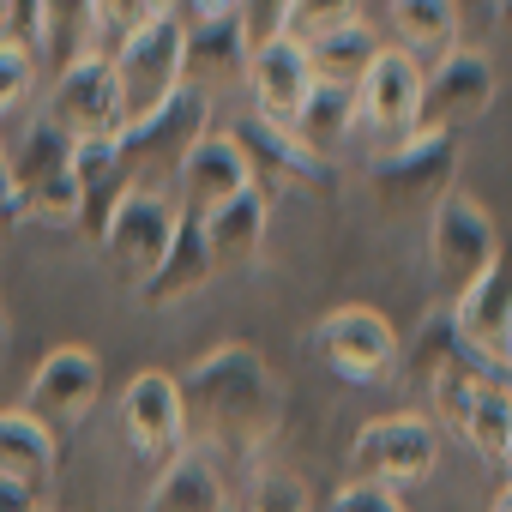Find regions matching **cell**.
Masks as SVG:
<instances>
[{"mask_svg":"<svg viewBox=\"0 0 512 512\" xmlns=\"http://www.w3.org/2000/svg\"><path fill=\"white\" fill-rule=\"evenodd\" d=\"M175 392H181V428L193 452H205L211 464L217 458L253 464L284 422V386L253 344L205 350L187 374H175Z\"/></svg>","mask_w":512,"mask_h":512,"instance_id":"obj_1","label":"cell"},{"mask_svg":"<svg viewBox=\"0 0 512 512\" xmlns=\"http://www.w3.org/2000/svg\"><path fill=\"white\" fill-rule=\"evenodd\" d=\"M73 139L43 115L7 151V211L43 223H79V181H73Z\"/></svg>","mask_w":512,"mask_h":512,"instance_id":"obj_2","label":"cell"},{"mask_svg":"<svg viewBox=\"0 0 512 512\" xmlns=\"http://www.w3.org/2000/svg\"><path fill=\"white\" fill-rule=\"evenodd\" d=\"M500 253H506L500 247V229H494L488 205H476L470 193L452 187L428 211V266H434V284H440V302L446 308L500 266Z\"/></svg>","mask_w":512,"mask_h":512,"instance_id":"obj_3","label":"cell"},{"mask_svg":"<svg viewBox=\"0 0 512 512\" xmlns=\"http://www.w3.org/2000/svg\"><path fill=\"white\" fill-rule=\"evenodd\" d=\"M109 55L115 73V97H121V127L157 115L175 91H181V19L175 7H163L157 19H145L139 31H127Z\"/></svg>","mask_w":512,"mask_h":512,"instance_id":"obj_4","label":"cell"},{"mask_svg":"<svg viewBox=\"0 0 512 512\" xmlns=\"http://www.w3.org/2000/svg\"><path fill=\"white\" fill-rule=\"evenodd\" d=\"M205 133H211V103L193 97V91H175L157 115L121 127V133H115V157H121V169H127V187H163V193H169L181 157H187Z\"/></svg>","mask_w":512,"mask_h":512,"instance_id":"obj_5","label":"cell"},{"mask_svg":"<svg viewBox=\"0 0 512 512\" xmlns=\"http://www.w3.org/2000/svg\"><path fill=\"white\" fill-rule=\"evenodd\" d=\"M452 175H458V139L416 127L410 139L374 157V199L398 217H428L452 193Z\"/></svg>","mask_w":512,"mask_h":512,"instance_id":"obj_6","label":"cell"},{"mask_svg":"<svg viewBox=\"0 0 512 512\" xmlns=\"http://www.w3.org/2000/svg\"><path fill=\"white\" fill-rule=\"evenodd\" d=\"M314 350H320V362H326L338 380H350V386H386V380L398 374V356H404L392 320H386L380 308H362V302L320 314Z\"/></svg>","mask_w":512,"mask_h":512,"instance_id":"obj_7","label":"cell"},{"mask_svg":"<svg viewBox=\"0 0 512 512\" xmlns=\"http://www.w3.org/2000/svg\"><path fill=\"white\" fill-rule=\"evenodd\" d=\"M175 217H181V205H175L163 187H133V193L115 205V217H109V229H103V260L115 266V278H121L127 290H145L151 272L163 266V253H169V241H175Z\"/></svg>","mask_w":512,"mask_h":512,"instance_id":"obj_8","label":"cell"},{"mask_svg":"<svg viewBox=\"0 0 512 512\" xmlns=\"http://www.w3.org/2000/svg\"><path fill=\"white\" fill-rule=\"evenodd\" d=\"M434 464H440V428H434V416H422V410L374 416V422H362V434H356V446H350L356 482H380V488L422 482Z\"/></svg>","mask_w":512,"mask_h":512,"instance_id":"obj_9","label":"cell"},{"mask_svg":"<svg viewBox=\"0 0 512 512\" xmlns=\"http://www.w3.org/2000/svg\"><path fill=\"white\" fill-rule=\"evenodd\" d=\"M428 410L434 422H452L458 440L500 464L506 440H512V380H494V374H446L428 386Z\"/></svg>","mask_w":512,"mask_h":512,"instance_id":"obj_10","label":"cell"},{"mask_svg":"<svg viewBox=\"0 0 512 512\" xmlns=\"http://www.w3.org/2000/svg\"><path fill=\"white\" fill-rule=\"evenodd\" d=\"M494 109V61L482 49H452L446 61H434L422 73V109H416V127L428 133H464L476 127L482 115Z\"/></svg>","mask_w":512,"mask_h":512,"instance_id":"obj_11","label":"cell"},{"mask_svg":"<svg viewBox=\"0 0 512 512\" xmlns=\"http://www.w3.org/2000/svg\"><path fill=\"white\" fill-rule=\"evenodd\" d=\"M229 139H235V151H241L253 187H260L266 199H284V193H320L326 163H320L290 127H272V121H260V115L247 109V115L229 121Z\"/></svg>","mask_w":512,"mask_h":512,"instance_id":"obj_12","label":"cell"},{"mask_svg":"<svg viewBox=\"0 0 512 512\" xmlns=\"http://www.w3.org/2000/svg\"><path fill=\"white\" fill-rule=\"evenodd\" d=\"M43 121L61 127L73 145L121 133V97H115L109 55H85V61H73L67 73H55V79H49V97H43Z\"/></svg>","mask_w":512,"mask_h":512,"instance_id":"obj_13","label":"cell"},{"mask_svg":"<svg viewBox=\"0 0 512 512\" xmlns=\"http://www.w3.org/2000/svg\"><path fill=\"white\" fill-rule=\"evenodd\" d=\"M115 422H121V440H127V452H133V458L169 464V458H175V452L187 446L175 374H163V368H139V374H133V380L121 386Z\"/></svg>","mask_w":512,"mask_h":512,"instance_id":"obj_14","label":"cell"},{"mask_svg":"<svg viewBox=\"0 0 512 512\" xmlns=\"http://www.w3.org/2000/svg\"><path fill=\"white\" fill-rule=\"evenodd\" d=\"M97 398H103V362L85 344H61L31 368V386H25L19 410H31L43 428H73L97 410Z\"/></svg>","mask_w":512,"mask_h":512,"instance_id":"obj_15","label":"cell"},{"mask_svg":"<svg viewBox=\"0 0 512 512\" xmlns=\"http://www.w3.org/2000/svg\"><path fill=\"white\" fill-rule=\"evenodd\" d=\"M416 109H422V67L404 55V49H380L368 61V73L356 79V121L380 139V145H398L416 133Z\"/></svg>","mask_w":512,"mask_h":512,"instance_id":"obj_16","label":"cell"},{"mask_svg":"<svg viewBox=\"0 0 512 512\" xmlns=\"http://www.w3.org/2000/svg\"><path fill=\"white\" fill-rule=\"evenodd\" d=\"M253 61V37L241 19H211V25H181V91L193 97H217L235 79H247Z\"/></svg>","mask_w":512,"mask_h":512,"instance_id":"obj_17","label":"cell"},{"mask_svg":"<svg viewBox=\"0 0 512 512\" xmlns=\"http://www.w3.org/2000/svg\"><path fill=\"white\" fill-rule=\"evenodd\" d=\"M247 91H253V115H260V121H272V127H296V115H302V103H308V91H314L308 49L290 43V37L253 43Z\"/></svg>","mask_w":512,"mask_h":512,"instance_id":"obj_18","label":"cell"},{"mask_svg":"<svg viewBox=\"0 0 512 512\" xmlns=\"http://www.w3.org/2000/svg\"><path fill=\"white\" fill-rule=\"evenodd\" d=\"M31 61L37 73H67L85 55H103L97 31V0H31Z\"/></svg>","mask_w":512,"mask_h":512,"instance_id":"obj_19","label":"cell"},{"mask_svg":"<svg viewBox=\"0 0 512 512\" xmlns=\"http://www.w3.org/2000/svg\"><path fill=\"white\" fill-rule=\"evenodd\" d=\"M446 314H452V326L464 332V344L476 356L512 368V260H506V253H500V266L482 284H470Z\"/></svg>","mask_w":512,"mask_h":512,"instance_id":"obj_20","label":"cell"},{"mask_svg":"<svg viewBox=\"0 0 512 512\" xmlns=\"http://www.w3.org/2000/svg\"><path fill=\"white\" fill-rule=\"evenodd\" d=\"M247 187H253V175H247V163H241V151H235L229 133H205L181 157V169H175V193H181L187 217H205V211H217L223 199H235Z\"/></svg>","mask_w":512,"mask_h":512,"instance_id":"obj_21","label":"cell"},{"mask_svg":"<svg viewBox=\"0 0 512 512\" xmlns=\"http://www.w3.org/2000/svg\"><path fill=\"white\" fill-rule=\"evenodd\" d=\"M266 217H272V199L260 187H247V193L223 199L217 211H205L199 229H205V247H211V266H253L260 260Z\"/></svg>","mask_w":512,"mask_h":512,"instance_id":"obj_22","label":"cell"},{"mask_svg":"<svg viewBox=\"0 0 512 512\" xmlns=\"http://www.w3.org/2000/svg\"><path fill=\"white\" fill-rule=\"evenodd\" d=\"M392 49H404L422 73L458 49V0H386Z\"/></svg>","mask_w":512,"mask_h":512,"instance_id":"obj_23","label":"cell"},{"mask_svg":"<svg viewBox=\"0 0 512 512\" xmlns=\"http://www.w3.org/2000/svg\"><path fill=\"white\" fill-rule=\"evenodd\" d=\"M211 247H205V229H199V217H175V241H169V253H163V266L151 272V284L139 290V302L145 308H175V302H187V296H199L205 284H211Z\"/></svg>","mask_w":512,"mask_h":512,"instance_id":"obj_24","label":"cell"},{"mask_svg":"<svg viewBox=\"0 0 512 512\" xmlns=\"http://www.w3.org/2000/svg\"><path fill=\"white\" fill-rule=\"evenodd\" d=\"M73 181H79V223H73V229H85V235L103 241L115 205L133 193V187H127V169H121V157H115V133H109V139H85V145L73 151Z\"/></svg>","mask_w":512,"mask_h":512,"instance_id":"obj_25","label":"cell"},{"mask_svg":"<svg viewBox=\"0 0 512 512\" xmlns=\"http://www.w3.org/2000/svg\"><path fill=\"white\" fill-rule=\"evenodd\" d=\"M145 512H229L223 470H217L205 452L181 446V452L157 470V482H151V494H145Z\"/></svg>","mask_w":512,"mask_h":512,"instance_id":"obj_26","label":"cell"},{"mask_svg":"<svg viewBox=\"0 0 512 512\" xmlns=\"http://www.w3.org/2000/svg\"><path fill=\"white\" fill-rule=\"evenodd\" d=\"M55 428H43L31 410H0V476L7 482H25V488H49V476H55Z\"/></svg>","mask_w":512,"mask_h":512,"instance_id":"obj_27","label":"cell"},{"mask_svg":"<svg viewBox=\"0 0 512 512\" xmlns=\"http://www.w3.org/2000/svg\"><path fill=\"white\" fill-rule=\"evenodd\" d=\"M320 163H332V151L350 139V133H362V121H356V85H326V79H314V91H308V103H302V115H296V127H290Z\"/></svg>","mask_w":512,"mask_h":512,"instance_id":"obj_28","label":"cell"},{"mask_svg":"<svg viewBox=\"0 0 512 512\" xmlns=\"http://www.w3.org/2000/svg\"><path fill=\"white\" fill-rule=\"evenodd\" d=\"M302 49H308L314 79H326V85H356V79L368 73V61H374L386 43H380V31H374L368 19H350V25H338V31H326V37H314V43H302Z\"/></svg>","mask_w":512,"mask_h":512,"instance_id":"obj_29","label":"cell"},{"mask_svg":"<svg viewBox=\"0 0 512 512\" xmlns=\"http://www.w3.org/2000/svg\"><path fill=\"white\" fill-rule=\"evenodd\" d=\"M356 7H362V0H290L278 37H290V43H314V37H326V31H338V25L362 19Z\"/></svg>","mask_w":512,"mask_h":512,"instance_id":"obj_30","label":"cell"},{"mask_svg":"<svg viewBox=\"0 0 512 512\" xmlns=\"http://www.w3.org/2000/svg\"><path fill=\"white\" fill-rule=\"evenodd\" d=\"M37 91V61L19 37H0V121H7L25 97Z\"/></svg>","mask_w":512,"mask_h":512,"instance_id":"obj_31","label":"cell"},{"mask_svg":"<svg viewBox=\"0 0 512 512\" xmlns=\"http://www.w3.org/2000/svg\"><path fill=\"white\" fill-rule=\"evenodd\" d=\"M247 512H314V494H308L302 476L266 470L260 482H253V494H247Z\"/></svg>","mask_w":512,"mask_h":512,"instance_id":"obj_32","label":"cell"},{"mask_svg":"<svg viewBox=\"0 0 512 512\" xmlns=\"http://www.w3.org/2000/svg\"><path fill=\"white\" fill-rule=\"evenodd\" d=\"M163 7H169V0H97V31L121 43L127 31H139V25L157 19Z\"/></svg>","mask_w":512,"mask_h":512,"instance_id":"obj_33","label":"cell"},{"mask_svg":"<svg viewBox=\"0 0 512 512\" xmlns=\"http://www.w3.org/2000/svg\"><path fill=\"white\" fill-rule=\"evenodd\" d=\"M332 512H404V500H398V488H380V482H350V488L332 500Z\"/></svg>","mask_w":512,"mask_h":512,"instance_id":"obj_34","label":"cell"},{"mask_svg":"<svg viewBox=\"0 0 512 512\" xmlns=\"http://www.w3.org/2000/svg\"><path fill=\"white\" fill-rule=\"evenodd\" d=\"M284 7H290V0H241L247 37H253V43H272V37L284 31Z\"/></svg>","mask_w":512,"mask_h":512,"instance_id":"obj_35","label":"cell"},{"mask_svg":"<svg viewBox=\"0 0 512 512\" xmlns=\"http://www.w3.org/2000/svg\"><path fill=\"white\" fill-rule=\"evenodd\" d=\"M181 25H211V19H241V0H169Z\"/></svg>","mask_w":512,"mask_h":512,"instance_id":"obj_36","label":"cell"},{"mask_svg":"<svg viewBox=\"0 0 512 512\" xmlns=\"http://www.w3.org/2000/svg\"><path fill=\"white\" fill-rule=\"evenodd\" d=\"M37 488H25V482H7V476H0V512H37Z\"/></svg>","mask_w":512,"mask_h":512,"instance_id":"obj_37","label":"cell"},{"mask_svg":"<svg viewBox=\"0 0 512 512\" xmlns=\"http://www.w3.org/2000/svg\"><path fill=\"white\" fill-rule=\"evenodd\" d=\"M488 512H512V482H506V488L494 494V506H488Z\"/></svg>","mask_w":512,"mask_h":512,"instance_id":"obj_38","label":"cell"},{"mask_svg":"<svg viewBox=\"0 0 512 512\" xmlns=\"http://www.w3.org/2000/svg\"><path fill=\"white\" fill-rule=\"evenodd\" d=\"M13 7H19V0H0V37H7V19H13Z\"/></svg>","mask_w":512,"mask_h":512,"instance_id":"obj_39","label":"cell"},{"mask_svg":"<svg viewBox=\"0 0 512 512\" xmlns=\"http://www.w3.org/2000/svg\"><path fill=\"white\" fill-rule=\"evenodd\" d=\"M494 13H500V25L512 31V0H494Z\"/></svg>","mask_w":512,"mask_h":512,"instance_id":"obj_40","label":"cell"},{"mask_svg":"<svg viewBox=\"0 0 512 512\" xmlns=\"http://www.w3.org/2000/svg\"><path fill=\"white\" fill-rule=\"evenodd\" d=\"M500 470H506V482H512V440H506V452H500Z\"/></svg>","mask_w":512,"mask_h":512,"instance_id":"obj_41","label":"cell"},{"mask_svg":"<svg viewBox=\"0 0 512 512\" xmlns=\"http://www.w3.org/2000/svg\"><path fill=\"white\" fill-rule=\"evenodd\" d=\"M37 512H43V506H37Z\"/></svg>","mask_w":512,"mask_h":512,"instance_id":"obj_42","label":"cell"}]
</instances>
